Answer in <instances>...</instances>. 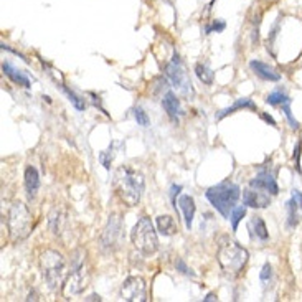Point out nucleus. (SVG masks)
Wrapping results in <instances>:
<instances>
[{
    "instance_id": "1",
    "label": "nucleus",
    "mask_w": 302,
    "mask_h": 302,
    "mask_svg": "<svg viewBox=\"0 0 302 302\" xmlns=\"http://www.w3.org/2000/svg\"><path fill=\"white\" fill-rule=\"evenodd\" d=\"M144 186V175L139 174L137 170L128 166L118 168L116 177H114V188H116L119 198L128 206H136L140 202Z\"/></svg>"
},
{
    "instance_id": "2",
    "label": "nucleus",
    "mask_w": 302,
    "mask_h": 302,
    "mask_svg": "<svg viewBox=\"0 0 302 302\" xmlns=\"http://www.w3.org/2000/svg\"><path fill=\"white\" fill-rule=\"evenodd\" d=\"M220 268L223 269L224 274L228 276H240L241 271L244 269L248 262V251L243 246H240L236 241L223 236L218 243V252H216Z\"/></svg>"
},
{
    "instance_id": "3",
    "label": "nucleus",
    "mask_w": 302,
    "mask_h": 302,
    "mask_svg": "<svg viewBox=\"0 0 302 302\" xmlns=\"http://www.w3.org/2000/svg\"><path fill=\"white\" fill-rule=\"evenodd\" d=\"M205 195L220 215H223L224 218H230L236 202L240 198V186L226 180V182L210 186Z\"/></svg>"
},
{
    "instance_id": "4",
    "label": "nucleus",
    "mask_w": 302,
    "mask_h": 302,
    "mask_svg": "<svg viewBox=\"0 0 302 302\" xmlns=\"http://www.w3.org/2000/svg\"><path fill=\"white\" fill-rule=\"evenodd\" d=\"M40 269L43 274V279L46 281L48 288L52 290H56L64 284L66 278V261L60 254L58 251L46 250L40 256Z\"/></svg>"
},
{
    "instance_id": "5",
    "label": "nucleus",
    "mask_w": 302,
    "mask_h": 302,
    "mask_svg": "<svg viewBox=\"0 0 302 302\" xmlns=\"http://www.w3.org/2000/svg\"><path fill=\"white\" fill-rule=\"evenodd\" d=\"M7 224L12 241L17 243V241L25 240L32 233V228H34V220H32V213L26 208V205H24L22 202L14 203L8 210Z\"/></svg>"
},
{
    "instance_id": "6",
    "label": "nucleus",
    "mask_w": 302,
    "mask_h": 302,
    "mask_svg": "<svg viewBox=\"0 0 302 302\" xmlns=\"http://www.w3.org/2000/svg\"><path fill=\"white\" fill-rule=\"evenodd\" d=\"M130 240H132L134 248L146 256H150L158 250L157 233L156 230H154L150 218L147 216H142L139 222L136 223L132 233H130Z\"/></svg>"
},
{
    "instance_id": "7",
    "label": "nucleus",
    "mask_w": 302,
    "mask_h": 302,
    "mask_svg": "<svg viewBox=\"0 0 302 302\" xmlns=\"http://www.w3.org/2000/svg\"><path fill=\"white\" fill-rule=\"evenodd\" d=\"M166 73L168 76V80L172 81L174 88H177L184 96L194 94V88H192L190 76H188V73H186L184 63L180 62V56L177 53L174 54V58L170 60V63L166 64Z\"/></svg>"
},
{
    "instance_id": "8",
    "label": "nucleus",
    "mask_w": 302,
    "mask_h": 302,
    "mask_svg": "<svg viewBox=\"0 0 302 302\" xmlns=\"http://www.w3.org/2000/svg\"><path fill=\"white\" fill-rule=\"evenodd\" d=\"M88 282H90V271H88L84 260H81L78 262H74L70 276L63 284V292L66 298H70V296H78L86 289Z\"/></svg>"
},
{
    "instance_id": "9",
    "label": "nucleus",
    "mask_w": 302,
    "mask_h": 302,
    "mask_svg": "<svg viewBox=\"0 0 302 302\" xmlns=\"http://www.w3.org/2000/svg\"><path fill=\"white\" fill-rule=\"evenodd\" d=\"M120 299L128 302H144L147 300L146 281L139 276H130L120 286Z\"/></svg>"
},
{
    "instance_id": "10",
    "label": "nucleus",
    "mask_w": 302,
    "mask_h": 302,
    "mask_svg": "<svg viewBox=\"0 0 302 302\" xmlns=\"http://www.w3.org/2000/svg\"><path fill=\"white\" fill-rule=\"evenodd\" d=\"M120 241H122V222L118 215L109 216L108 226L104 228L102 236H101V243L104 248L108 250H116L119 248Z\"/></svg>"
},
{
    "instance_id": "11",
    "label": "nucleus",
    "mask_w": 302,
    "mask_h": 302,
    "mask_svg": "<svg viewBox=\"0 0 302 302\" xmlns=\"http://www.w3.org/2000/svg\"><path fill=\"white\" fill-rule=\"evenodd\" d=\"M250 185L252 186V188L266 190V192H269V194H272V195L279 194V186L276 184V178H274V175L269 172V170H266V168L261 170V172L251 180Z\"/></svg>"
},
{
    "instance_id": "12",
    "label": "nucleus",
    "mask_w": 302,
    "mask_h": 302,
    "mask_svg": "<svg viewBox=\"0 0 302 302\" xmlns=\"http://www.w3.org/2000/svg\"><path fill=\"white\" fill-rule=\"evenodd\" d=\"M243 202H244V205L250 206V208H266V206L271 205V198H269V195L262 194V192H258V188H256V192L251 190V188L244 190L243 192Z\"/></svg>"
},
{
    "instance_id": "13",
    "label": "nucleus",
    "mask_w": 302,
    "mask_h": 302,
    "mask_svg": "<svg viewBox=\"0 0 302 302\" xmlns=\"http://www.w3.org/2000/svg\"><path fill=\"white\" fill-rule=\"evenodd\" d=\"M250 68L254 71L260 78L266 80V81H279L281 80V74H279L272 66H269V64L262 63V62H258V60H252V62L250 63Z\"/></svg>"
},
{
    "instance_id": "14",
    "label": "nucleus",
    "mask_w": 302,
    "mask_h": 302,
    "mask_svg": "<svg viewBox=\"0 0 302 302\" xmlns=\"http://www.w3.org/2000/svg\"><path fill=\"white\" fill-rule=\"evenodd\" d=\"M162 106H164V109H166L167 116L172 119V120H175V122H178V118H180V114H182V109H180L178 98L175 96L172 91H168L167 94L164 96Z\"/></svg>"
},
{
    "instance_id": "15",
    "label": "nucleus",
    "mask_w": 302,
    "mask_h": 302,
    "mask_svg": "<svg viewBox=\"0 0 302 302\" xmlns=\"http://www.w3.org/2000/svg\"><path fill=\"white\" fill-rule=\"evenodd\" d=\"M178 208L184 213V220H185V226L192 228V223H194V216H195V202L190 195H182L177 202Z\"/></svg>"
},
{
    "instance_id": "16",
    "label": "nucleus",
    "mask_w": 302,
    "mask_h": 302,
    "mask_svg": "<svg viewBox=\"0 0 302 302\" xmlns=\"http://www.w3.org/2000/svg\"><path fill=\"white\" fill-rule=\"evenodd\" d=\"M248 232H250V236L252 240L256 238V240L266 241L269 238L266 223L262 222V218H260V216H252L250 220V222H248Z\"/></svg>"
},
{
    "instance_id": "17",
    "label": "nucleus",
    "mask_w": 302,
    "mask_h": 302,
    "mask_svg": "<svg viewBox=\"0 0 302 302\" xmlns=\"http://www.w3.org/2000/svg\"><path fill=\"white\" fill-rule=\"evenodd\" d=\"M25 188L28 198H35L36 192L40 188V178H38V172L35 167H26L25 168Z\"/></svg>"
},
{
    "instance_id": "18",
    "label": "nucleus",
    "mask_w": 302,
    "mask_h": 302,
    "mask_svg": "<svg viewBox=\"0 0 302 302\" xmlns=\"http://www.w3.org/2000/svg\"><path fill=\"white\" fill-rule=\"evenodd\" d=\"M2 71H4V74L7 76V78L12 80L15 84H18V86H22V88H30V80H28V76H26L24 71L15 70L10 63H4V64H2Z\"/></svg>"
},
{
    "instance_id": "19",
    "label": "nucleus",
    "mask_w": 302,
    "mask_h": 302,
    "mask_svg": "<svg viewBox=\"0 0 302 302\" xmlns=\"http://www.w3.org/2000/svg\"><path fill=\"white\" fill-rule=\"evenodd\" d=\"M157 230L164 236H174L178 232V224L175 222V218L170 215H160L157 216Z\"/></svg>"
},
{
    "instance_id": "20",
    "label": "nucleus",
    "mask_w": 302,
    "mask_h": 302,
    "mask_svg": "<svg viewBox=\"0 0 302 302\" xmlns=\"http://www.w3.org/2000/svg\"><path fill=\"white\" fill-rule=\"evenodd\" d=\"M244 108L256 111V104L252 102L250 98H241V100L236 101L233 106H230V108H226V109H223V111H220V112L216 114V119L222 120L223 118H226V116H230V114H233L234 111H238V109H244Z\"/></svg>"
},
{
    "instance_id": "21",
    "label": "nucleus",
    "mask_w": 302,
    "mask_h": 302,
    "mask_svg": "<svg viewBox=\"0 0 302 302\" xmlns=\"http://www.w3.org/2000/svg\"><path fill=\"white\" fill-rule=\"evenodd\" d=\"M56 84H58L60 90H62V91L64 92V94L68 96L70 102L73 104V106H74L76 109H78V111H84V109H86V102H84L83 98H80L74 91H71L70 88H66L63 83H58V81H56Z\"/></svg>"
},
{
    "instance_id": "22",
    "label": "nucleus",
    "mask_w": 302,
    "mask_h": 302,
    "mask_svg": "<svg viewBox=\"0 0 302 302\" xmlns=\"http://www.w3.org/2000/svg\"><path fill=\"white\" fill-rule=\"evenodd\" d=\"M195 73L198 76V80L202 81L203 84H213V81H215V73L210 70L208 64H203V63H198L195 66Z\"/></svg>"
},
{
    "instance_id": "23",
    "label": "nucleus",
    "mask_w": 302,
    "mask_h": 302,
    "mask_svg": "<svg viewBox=\"0 0 302 302\" xmlns=\"http://www.w3.org/2000/svg\"><path fill=\"white\" fill-rule=\"evenodd\" d=\"M299 205L298 202H296L294 198H290L288 202V210H289V220H288V224L290 228H294L296 224L299 223V215H298V210H299Z\"/></svg>"
},
{
    "instance_id": "24",
    "label": "nucleus",
    "mask_w": 302,
    "mask_h": 302,
    "mask_svg": "<svg viewBox=\"0 0 302 302\" xmlns=\"http://www.w3.org/2000/svg\"><path fill=\"white\" fill-rule=\"evenodd\" d=\"M246 215V206H234L232 215H230V220H232V226H233V232H236L238 230V224L241 220L244 218Z\"/></svg>"
},
{
    "instance_id": "25",
    "label": "nucleus",
    "mask_w": 302,
    "mask_h": 302,
    "mask_svg": "<svg viewBox=\"0 0 302 302\" xmlns=\"http://www.w3.org/2000/svg\"><path fill=\"white\" fill-rule=\"evenodd\" d=\"M288 100H289V98L286 96L282 91H274V92H271V94L266 98V102L271 104V106H278V104H282V102H286Z\"/></svg>"
},
{
    "instance_id": "26",
    "label": "nucleus",
    "mask_w": 302,
    "mask_h": 302,
    "mask_svg": "<svg viewBox=\"0 0 302 302\" xmlns=\"http://www.w3.org/2000/svg\"><path fill=\"white\" fill-rule=\"evenodd\" d=\"M134 118L137 120V124L142 126V128H147V126H149V122H150L149 116H147V112L142 108H136L134 109Z\"/></svg>"
},
{
    "instance_id": "27",
    "label": "nucleus",
    "mask_w": 302,
    "mask_h": 302,
    "mask_svg": "<svg viewBox=\"0 0 302 302\" xmlns=\"http://www.w3.org/2000/svg\"><path fill=\"white\" fill-rule=\"evenodd\" d=\"M112 157H114V149H112V146H109V149H108V150L101 152V156H100V160H101V164H102V166H104V168H106V170H109V168H111V162H112Z\"/></svg>"
},
{
    "instance_id": "28",
    "label": "nucleus",
    "mask_w": 302,
    "mask_h": 302,
    "mask_svg": "<svg viewBox=\"0 0 302 302\" xmlns=\"http://www.w3.org/2000/svg\"><path fill=\"white\" fill-rule=\"evenodd\" d=\"M281 106H282V111H284V114H286V118H288V120H289L290 128H292V129H298V128H299V122L294 119L292 112H290V100H288L286 102H282Z\"/></svg>"
},
{
    "instance_id": "29",
    "label": "nucleus",
    "mask_w": 302,
    "mask_h": 302,
    "mask_svg": "<svg viewBox=\"0 0 302 302\" xmlns=\"http://www.w3.org/2000/svg\"><path fill=\"white\" fill-rule=\"evenodd\" d=\"M224 26H226V24H224L223 20H213V24H212V25H208L206 28H205V34H206V35H210V34H213V32H216V34H220V32H223V30H224Z\"/></svg>"
},
{
    "instance_id": "30",
    "label": "nucleus",
    "mask_w": 302,
    "mask_h": 302,
    "mask_svg": "<svg viewBox=\"0 0 302 302\" xmlns=\"http://www.w3.org/2000/svg\"><path fill=\"white\" fill-rule=\"evenodd\" d=\"M175 268H177V271H180L182 274H185V276H192V278H195V272L192 271V269L185 264V261H184V260H180V258H178L177 261H175Z\"/></svg>"
},
{
    "instance_id": "31",
    "label": "nucleus",
    "mask_w": 302,
    "mask_h": 302,
    "mask_svg": "<svg viewBox=\"0 0 302 302\" xmlns=\"http://www.w3.org/2000/svg\"><path fill=\"white\" fill-rule=\"evenodd\" d=\"M300 147H302V142H298V146H296L294 149V162H296V168H298V172H300Z\"/></svg>"
},
{
    "instance_id": "32",
    "label": "nucleus",
    "mask_w": 302,
    "mask_h": 302,
    "mask_svg": "<svg viewBox=\"0 0 302 302\" xmlns=\"http://www.w3.org/2000/svg\"><path fill=\"white\" fill-rule=\"evenodd\" d=\"M180 190H182L180 185H172V190H170V196H172V203H174L175 210H177V198H175V195H178Z\"/></svg>"
},
{
    "instance_id": "33",
    "label": "nucleus",
    "mask_w": 302,
    "mask_h": 302,
    "mask_svg": "<svg viewBox=\"0 0 302 302\" xmlns=\"http://www.w3.org/2000/svg\"><path fill=\"white\" fill-rule=\"evenodd\" d=\"M269 278H271V266H269L268 262H266V264L262 266V271H261V281L266 282Z\"/></svg>"
},
{
    "instance_id": "34",
    "label": "nucleus",
    "mask_w": 302,
    "mask_h": 302,
    "mask_svg": "<svg viewBox=\"0 0 302 302\" xmlns=\"http://www.w3.org/2000/svg\"><path fill=\"white\" fill-rule=\"evenodd\" d=\"M292 198L298 202V205L302 208V194H300L299 190H294V192H292Z\"/></svg>"
},
{
    "instance_id": "35",
    "label": "nucleus",
    "mask_w": 302,
    "mask_h": 302,
    "mask_svg": "<svg viewBox=\"0 0 302 302\" xmlns=\"http://www.w3.org/2000/svg\"><path fill=\"white\" fill-rule=\"evenodd\" d=\"M261 118L264 119L266 122H269V124H271V126H276V120H274V119H272L271 116H268V114H261Z\"/></svg>"
},
{
    "instance_id": "36",
    "label": "nucleus",
    "mask_w": 302,
    "mask_h": 302,
    "mask_svg": "<svg viewBox=\"0 0 302 302\" xmlns=\"http://www.w3.org/2000/svg\"><path fill=\"white\" fill-rule=\"evenodd\" d=\"M86 300H101V298L96 294H92V296H90V298H86Z\"/></svg>"
},
{
    "instance_id": "37",
    "label": "nucleus",
    "mask_w": 302,
    "mask_h": 302,
    "mask_svg": "<svg viewBox=\"0 0 302 302\" xmlns=\"http://www.w3.org/2000/svg\"><path fill=\"white\" fill-rule=\"evenodd\" d=\"M206 300H216V298H215V294H208L206 298H205V302Z\"/></svg>"
},
{
    "instance_id": "38",
    "label": "nucleus",
    "mask_w": 302,
    "mask_h": 302,
    "mask_svg": "<svg viewBox=\"0 0 302 302\" xmlns=\"http://www.w3.org/2000/svg\"><path fill=\"white\" fill-rule=\"evenodd\" d=\"M266 2H276V0H266Z\"/></svg>"
}]
</instances>
